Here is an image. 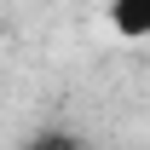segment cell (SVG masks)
Segmentation results:
<instances>
[{
	"label": "cell",
	"mask_w": 150,
	"mask_h": 150,
	"mask_svg": "<svg viewBox=\"0 0 150 150\" xmlns=\"http://www.w3.org/2000/svg\"><path fill=\"white\" fill-rule=\"evenodd\" d=\"M104 12L121 40H150V0H110Z\"/></svg>",
	"instance_id": "obj_1"
}]
</instances>
